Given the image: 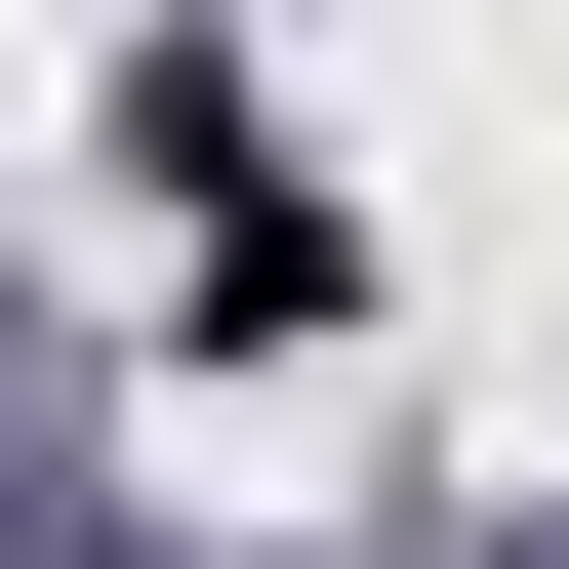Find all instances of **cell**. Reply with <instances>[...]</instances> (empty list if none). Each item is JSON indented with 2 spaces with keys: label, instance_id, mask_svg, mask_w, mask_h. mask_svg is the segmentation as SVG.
<instances>
[{
  "label": "cell",
  "instance_id": "1",
  "mask_svg": "<svg viewBox=\"0 0 569 569\" xmlns=\"http://www.w3.org/2000/svg\"><path fill=\"white\" fill-rule=\"evenodd\" d=\"M122 163H163V284H203V326H326V284H367V244H326V163H284L244 82H163Z\"/></svg>",
  "mask_w": 569,
  "mask_h": 569
}]
</instances>
